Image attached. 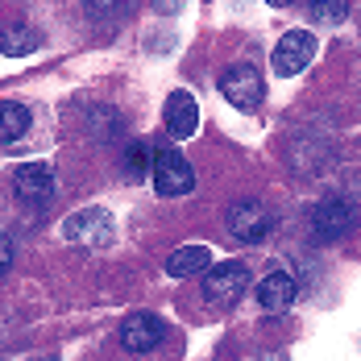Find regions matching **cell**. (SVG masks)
<instances>
[{
    "mask_svg": "<svg viewBox=\"0 0 361 361\" xmlns=\"http://www.w3.org/2000/svg\"><path fill=\"white\" fill-rule=\"evenodd\" d=\"M149 179H154V191H158L162 200H179V195H191V191H195V171H191V162L183 158L175 145L154 149Z\"/></svg>",
    "mask_w": 361,
    "mask_h": 361,
    "instance_id": "6da1fadb",
    "label": "cell"
},
{
    "mask_svg": "<svg viewBox=\"0 0 361 361\" xmlns=\"http://www.w3.org/2000/svg\"><path fill=\"white\" fill-rule=\"evenodd\" d=\"M63 237L79 250H104V245H112L116 233H112V216L104 208H83L63 220Z\"/></svg>",
    "mask_w": 361,
    "mask_h": 361,
    "instance_id": "7a4b0ae2",
    "label": "cell"
},
{
    "mask_svg": "<svg viewBox=\"0 0 361 361\" xmlns=\"http://www.w3.org/2000/svg\"><path fill=\"white\" fill-rule=\"evenodd\" d=\"M250 290V270H245V262H216V266H208V274H204V295L216 303V307H233L241 295Z\"/></svg>",
    "mask_w": 361,
    "mask_h": 361,
    "instance_id": "3957f363",
    "label": "cell"
},
{
    "mask_svg": "<svg viewBox=\"0 0 361 361\" xmlns=\"http://www.w3.org/2000/svg\"><path fill=\"white\" fill-rule=\"evenodd\" d=\"M220 96H224L233 109L250 112V109H257V104H262V96H266V79H262L257 67L237 63V67H228V71L220 75Z\"/></svg>",
    "mask_w": 361,
    "mask_h": 361,
    "instance_id": "277c9868",
    "label": "cell"
},
{
    "mask_svg": "<svg viewBox=\"0 0 361 361\" xmlns=\"http://www.w3.org/2000/svg\"><path fill=\"white\" fill-rule=\"evenodd\" d=\"M316 50H320V42H316V34H307V30H290V34H283L279 46H274V54H270L274 75L290 79V75L307 71L312 59H316Z\"/></svg>",
    "mask_w": 361,
    "mask_h": 361,
    "instance_id": "5b68a950",
    "label": "cell"
},
{
    "mask_svg": "<svg viewBox=\"0 0 361 361\" xmlns=\"http://www.w3.org/2000/svg\"><path fill=\"white\" fill-rule=\"evenodd\" d=\"M228 233H233L237 241H245V245H257V241H266V237L274 233V216H270L266 204L241 200V204L228 208Z\"/></svg>",
    "mask_w": 361,
    "mask_h": 361,
    "instance_id": "8992f818",
    "label": "cell"
},
{
    "mask_svg": "<svg viewBox=\"0 0 361 361\" xmlns=\"http://www.w3.org/2000/svg\"><path fill=\"white\" fill-rule=\"evenodd\" d=\"M316 237L320 241H341V237H349L353 228H357V208L349 204V200H341V195H332L324 204H316Z\"/></svg>",
    "mask_w": 361,
    "mask_h": 361,
    "instance_id": "52a82bcc",
    "label": "cell"
},
{
    "mask_svg": "<svg viewBox=\"0 0 361 361\" xmlns=\"http://www.w3.org/2000/svg\"><path fill=\"white\" fill-rule=\"evenodd\" d=\"M162 336H166V324H162L154 312H133V316H125V324H121V345H125L129 353H149V349H158Z\"/></svg>",
    "mask_w": 361,
    "mask_h": 361,
    "instance_id": "ba28073f",
    "label": "cell"
},
{
    "mask_svg": "<svg viewBox=\"0 0 361 361\" xmlns=\"http://www.w3.org/2000/svg\"><path fill=\"white\" fill-rule=\"evenodd\" d=\"M13 191H17L21 204H46L54 195V171H50V162H25V166H17Z\"/></svg>",
    "mask_w": 361,
    "mask_h": 361,
    "instance_id": "9c48e42d",
    "label": "cell"
},
{
    "mask_svg": "<svg viewBox=\"0 0 361 361\" xmlns=\"http://www.w3.org/2000/svg\"><path fill=\"white\" fill-rule=\"evenodd\" d=\"M166 129H171L175 142H187V137L200 133V104H195L191 92H171V100H166Z\"/></svg>",
    "mask_w": 361,
    "mask_h": 361,
    "instance_id": "30bf717a",
    "label": "cell"
},
{
    "mask_svg": "<svg viewBox=\"0 0 361 361\" xmlns=\"http://www.w3.org/2000/svg\"><path fill=\"white\" fill-rule=\"evenodd\" d=\"M295 279H290L287 270H270L262 283H257V303H262V312H287L290 303H295Z\"/></svg>",
    "mask_w": 361,
    "mask_h": 361,
    "instance_id": "8fae6325",
    "label": "cell"
},
{
    "mask_svg": "<svg viewBox=\"0 0 361 361\" xmlns=\"http://www.w3.org/2000/svg\"><path fill=\"white\" fill-rule=\"evenodd\" d=\"M208 266H212V250L208 245H179L166 257V274L171 279H200V274H208Z\"/></svg>",
    "mask_w": 361,
    "mask_h": 361,
    "instance_id": "7c38bea8",
    "label": "cell"
},
{
    "mask_svg": "<svg viewBox=\"0 0 361 361\" xmlns=\"http://www.w3.org/2000/svg\"><path fill=\"white\" fill-rule=\"evenodd\" d=\"M25 129H30V109L17 100H0V145L25 137Z\"/></svg>",
    "mask_w": 361,
    "mask_h": 361,
    "instance_id": "4fadbf2b",
    "label": "cell"
},
{
    "mask_svg": "<svg viewBox=\"0 0 361 361\" xmlns=\"http://www.w3.org/2000/svg\"><path fill=\"white\" fill-rule=\"evenodd\" d=\"M37 42H42V37H37L34 30L13 25V30H4V34H0V50H4L8 59H21V54H30V50H34Z\"/></svg>",
    "mask_w": 361,
    "mask_h": 361,
    "instance_id": "5bb4252c",
    "label": "cell"
},
{
    "mask_svg": "<svg viewBox=\"0 0 361 361\" xmlns=\"http://www.w3.org/2000/svg\"><path fill=\"white\" fill-rule=\"evenodd\" d=\"M125 166L133 171V175H149V166H154V149L149 142H133L125 149Z\"/></svg>",
    "mask_w": 361,
    "mask_h": 361,
    "instance_id": "9a60e30c",
    "label": "cell"
},
{
    "mask_svg": "<svg viewBox=\"0 0 361 361\" xmlns=\"http://www.w3.org/2000/svg\"><path fill=\"white\" fill-rule=\"evenodd\" d=\"M345 13H349V0H316L312 4V17L316 21H328V25L345 21Z\"/></svg>",
    "mask_w": 361,
    "mask_h": 361,
    "instance_id": "2e32d148",
    "label": "cell"
},
{
    "mask_svg": "<svg viewBox=\"0 0 361 361\" xmlns=\"http://www.w3.org/2000/svg\"><path fill=\"white\" fill-rule=\"evenodd\" d=\"M8 262H13V241H8V237H0V274L8 270Z\"/></svg>",
    "mask_w": 361,
    "mask_h": 361,
    "instance_id": "e0dca14e",
    "label": "cell"
},
{
    "mask_svg": "<svg viewBox=\"0 0 361 361\" xmlns=\"http://www.w3.org/2000/svg\"><path fill=\"white\" fill-rule=\"evenodd\" d=\"M257 361H290V357H287V353H262Z\"/></svg>",
    "mask_w": 361,
    "mask_h": 361,
    "instance_id": "ac0fdd59",
    "label": "cell"
},
{
    "mask_svg": "<svg viewBox=\"0 0 361 361\" xmlns=\"http://www.w3.org/2000/svg\"><path fill=\"white\" fill-rule=\"evenodd\" d=\"M266 4H270V8H283V4H290V0H266Z\"/></svg>",
    "mask_w": 361,
    "mask_h": 361,
    "instance_id": "d6986e66",
    "label": "cell"
}]
</instances>
